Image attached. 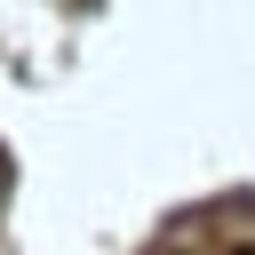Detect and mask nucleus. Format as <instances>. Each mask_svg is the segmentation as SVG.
I'll list each match as a JSON object with an SVG mask.
<instances>
[{"mask_svg": "<svg viewBox=\"0 0 255 255\" xmlns=\"http://www.w3.org/2000/svg\"><path fill=\"white\" fill-rule=\"evenodd\" d=\"M159 255H167V247H159Z\"/></svg>", "mask_w": 255, "mask_h": 255, "instance_id": "nucleus-2", "label": "nucleus"}, {"mask_svg": "<svg viewBox=\"0 0 255 255\" xmlns=\"http://www.w3.org/2000/svg\"><path fill=\"white\" fill-rule=\"evenodd\" d=\"M239 255H255V247H239Z\"/></svg>", "mask_w": 255, "mask_h": 255, "instance_id": "nucleus-1", "label": "nucleus"}]
</instances>
